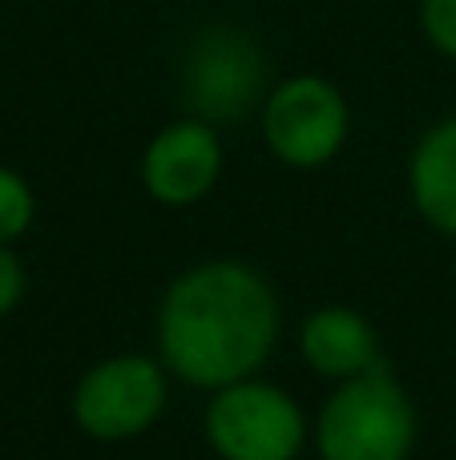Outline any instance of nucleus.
<instances>
[{"label":"nucleus","instance_id":"1","mask_svg":"<svg viewBox=\"0 0 456 460\" xmlns=\"http://www.w3.org/2000/svg\"><path fill=\"white\" fill-rule=\"evenodd\" d=\"M279 332V295L263 270L239 259L194 262L170 279L158 303V359L198 392L259 376Z\"/></svg>","mask_w":456,"mask_h":460},{"label":"nucleus","instance_id":"2","mask_svg":"<svg viewBox=\"0 0 456 460\" xmlns=\"http://www.w3.org/2000/svg\"><path fill=\"white\" fill-rule=\"evenodd\" d=\"M417 440V404L388 364L336 384L311 424L320 460H408Z\"/></svg>","mask_w":456,"mask_h":460},{"label":"nucleus","instance_id":"3","mask_svg":"<svg viewBox=\"0 0 456 460\" xmlns=\"http://www.w3.org/2000/svg\"><path fill=\"white\" fill-rule=\"evenodd\" d=\"M202 432L218 460H299L311 440L299 400L263 376L210 392Z\"/></svg>","mask_w":456,"mask_h":460},{"label":"nucleus","instance_id":"4","mask_svg":"<svg viewBox=\"0 0 456 460\" xmlns=\"http://www.w3.org/2000/svg\"><path fill=\"white\" fill-rule=\"evenodd\" d=\"M178 85L190 118H202L210 126H234L263 110L271 93L263 45L239 24H202L186 45Z\"/></svg>","mask_w":456,"mask_h":460},{"label":"nucleus","instance_id":"5","mask_svg":"<svg viewBox=\"0 0 456 460\" xmlns=\"http://www.w3.org/2000/svg\"><path fill=\"white\" fill-rule=\"evenodd\" d=\"M170 380L158 356L118 351L85 367L73 388L69 412L73 424L97 445H126L162 420L170 404Z\"/></svg>","mask_w":456,"mask_h":460},{"label":"nucleus","instance_id":"6","mask_svg":"<svg viewBox=\"0 0 456 460\" xmlns=\"http://www.w3.org/2000/svg\"><path fill=\"white\" fill-rule=\"evenodd\" d=\"M263 142L283 166L320 170L347 146L352 134V105L336 81L320 73H299L271 85L259 110Z\"/></svg>","mask_w":456,"mask_h":460},{"label":"nucleus","instance_id":"7","mask_svg":"<svg viewBox=\"0 0 456 460\" xmlns=\"http://www.w3.org/2000/svg\"><path fill=\"white\" fill-rule=\"evenodd\" d=\"M226 166L223 134L202 118H178L150 137L142 154V186L158 207L182 210L218 186Z\"/></svg>","mask_w":456,"mask_h":460},{"label":"nucleus","instance_id":"8","mask_svg":"<svg viewBox=\"0 0 456 460\" xmlns=\"http://www.w3.org/2000/svg\"><path fill=\"white\" fill-rule=\"evenodd\" d=\"M299 359L320 380H331V384L355 380V376L388 364L372 319L360 315L355 307H344V303L315 307L299 323Z\"/></svg>","mask_w":456,"mask_h":460},{"label":"nucleus","instance_id":"9","mask_svg":"<svg viewBox=\"0 0 456 460\" xmlns=\"http://www.w3.org/2000/svg\"><path fill=\"white\" fill-rule=\"evenodd\" d=\"M408 199L436 234L456 238V118L428 126L412 146Z\"/></svg>","mask_w":456,"mask_h":460},{"label":"nucleus","instance_id":"10","mask_svg":"<svg viewBox=\"0 0 456 460\" xmlns=\"http://www.w3.org/2000/svg\"><path fill=\"white\" fill-rule=\"evenodd\" d=\"M32 218H37V194L29 178L16 174L13 166H0V243L13 246L16 238H24Z\"/></svg>","mask_w":456,"mask_h":460},{"label":"nucleus","instance_id":"11","mask_svg":"<svg viewBox=\"0 0 456 460\" xmlns=\"http://www.w3.org/2000/svg\"><path fill=\"white\" fill-rule=\"evenodd\" d=\"M420 29L436 53L456 61V0H420Z\"/></svg>","mask_w":456,"mask_h":460},{"label":"nucleus","instance_id":"12","mask_svg":"<svg viewBox=\"0 0 456 460\" xmlns=\"http://www.w3.org/2000/svg\"><path fill=\"white\" fill-rule=\"evenodd\" d=\"M24 291H29V275H24V262L13 246L0 243V319L13 315L21 307Z\"/></svg>","mask_w":456,"mask_h":460}]
</instances>
